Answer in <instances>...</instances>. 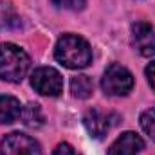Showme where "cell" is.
I'll return each instance as SVG.
<instances>
[{
    "instance_id": "1",
    "label": "cell",
    "mask_w": 155,
    "mask_h": 155,
    "mask_svg": "<svg viewBox=\"0 0 155 155\" xmlns=\"http://www.w3.org/2000/svg\"><path fill=\"white\" fill-rule=\"evenodd\" d=\"M54 56L67 69H85L92 61V49L78 35H63L56 43Z\"/></svg>"
},
{
    "instance_id": "2",
    "label": "cell",
    "mask_w": 155,
    "mask_h": 155,
    "mask_svg": "<svg viewBox=\"0 0 155 155\" xmlns=\"http://www.w3.org/2000/svg\"><path fill=\"white\" fill-rule=\"evenodd\" d=\"M31 60L24 49L15 43H2L0 45V78L11 83L22 81L27 74Z\"/></svg>"
},
{
    "instance_id": "3",
    "label": "cell",
    "mask_w": 155,
    "mask_h": 155,
    "mask_svg": "<svg viewBox=\"0 0 155 155\" xmlns=\"http://www.w3.org/2000/svg\"><path fill=\"white\" fill-rule=\"evenodd\" d=\"M101 88L108 96H126L134 88V76L123 65L112 63L103 74Z\"/></svg>"
},
{
    "instance_id": "4",
    "label": "cell",
    "mask_w": 155,
    "mask_h": 155,
    "mask_svg": "<svg viewBox=\"0 0 155 155\" xmlns=\"http://www.w3.org/2000/svg\"><path fill=\"white\" fill-rule=\"evenodd\" d=\"M31 85L41 96L56 97L63 90V78L52 67H40L31 76Z\"/></svg>"
},
{
    "instance_id": "5",
    "label": "cell",
    "mask_w": 155,
    "mask_h": 155,
    "mask_svg": "<svg viewBox=\"0 0 155 155\" xmlns=\"http://www.w3.org/2000/svg\"><path fill=\"white\" fill-rule=\"evenodd\" d=\"M0 153L2 155H41L40 144L29 135L13 132L7 134L0 143Z\"/></svg>"
},
{
    "instance_id": "6",
    "label": "cell",
    "mask_w": 155,
    "mask_h": 155,
    "mask_svg": "<svg viewBox=\"0 0 155 155\" xmlns=\"http://www.w3.org/2000/svg\"><path fill=\"white\" fill-rule=\"evenodd\" d=\"M132 45L141 56H153L155 29L146 22H135L132 25Z\"/></svg>"
},
{
    "instance_id": "7",
    "label": "cell",
    "mask_w": 155,
    "mask_h": 155,
    "mask_svg": "<svg viewBox=\"0 0 155 155\" xmlns=\"http://www.w3.org/2000/svg\"><path fill=\"white\" fill-rule=\"evenodd\" d=\"M144 148V141L134 134V132H124L114 141L110 146L108 155H137Z\"/></svg>"
},
{
    "instance_id": "8",
    "label": "cell",
    "mask_w": 155,
    "mask_h": 155,
    "mask_svg": "<svg viewBox=\"0 0 155 155\" xmlns=\"http://www.w3.org/2000/svg\"><path fill=\"white\" fill-rule=\"evenodd\" d=\"M83 124H85V128H87V132L90 134V137H94V139H101L105 134H107V130H108V121H107V117L103 116L99 110H88L85 117H83Z\"/></svg>"
},
{
    "instance_id": "9",
    "label": "cell",
    "mask_w": 155,
    "mask_h": 155,
    "mask_svg": "<svg viewBox=\"0 0 155 155\" xmlns=\"http://www.w3.org/2000/svg\"><path fill=\"white\" fill-rule=\"evenodd\" d=\"M22 116V105L13 96H0V124H11Z\"/></svg>"
},
{
    "instance_id": "10",
    "label": "cell",
    "mask_w": 155,
    "mask_h": 155,
    "mask_svg": "<svg viewBox=\"0 0 155 155\" xmlns=\"http://www.w3.org/2000/svg\"><path fill=\"white\" fill-rule=\"evenodd\" d=\"M22 123L29 128H38L43 124V114H41V108H40L38 103H29L25 108H22Z\"/></svg>"
},
{
    "instance_id": "11",
    "label": "cell",
    "mask_w": 155,
    "mask_h": 155,
    "mask_svg": "<svg viewBox=\"0 0 155 155\" xmlns=\"http://www.w3.org/2000/svg\"><path fill=\"white\" fill-rule=\"evenodd\" d=\"M92 90H94V83L88 76H76L71 79V92L79 99L90 97Z\"/></svg>"
},
{
    "instance_id": "12",
    "label": "cell",
    "mask_w": 155,
    "mask_h": 155,
    "mask_svg": "<svg viewBox=\"0 0 155 155\" xmlns=\"http://www.w3.org/2000/svg\"><path fill=\"white\" fill-rule=\"evenodd\" d=\"M141 128L155 141V108H148L141 114Z\"/></svg>"
},
{
    "instance_id": "13",
    "label": "cell",
    "mask_w": 155,
    "mask_h": 155,
    "mask_svg": "<svg viewBox=\"0 0 155 155\" xmlns=\"http://www.w3.org/2000/svg\"><path fill=\"white\" fill-rule=\"evenodd\" d=\"M52 4L61 9H71V11H79L85 7V0H52Z\"/></svg>"
},
{
    "instance_id": "14",
    "label": "cell",
    "mask_w": 155,
    "mask_h": 155,
    "mask_svg": "<svg viewBox=\"0 0 155 155\" xmlns=\"http://www.w3.org/2000/svg\"><path fill=\"white\" fill-rule=\"evenodd\" d=\"M52 155H78V152L69 144V143H60L56 146V150L52 152Z\"/></svg>"
},
{
    "instance_id": "15",
    "label": "cell",
    "mask_w": 155,
    "mask_h": 155,
    "mask_svg": "<svg viewBox=\"0 0 155 155\" xmlns=\"http://www.w3.org/2000/svg\"><path fill=\"white\" fill-rule=\"evenodd\" d=\"M146 78H148L150 87L155 90V61H152V63L146 67Z\"/></svg>"
}]
</instances>
